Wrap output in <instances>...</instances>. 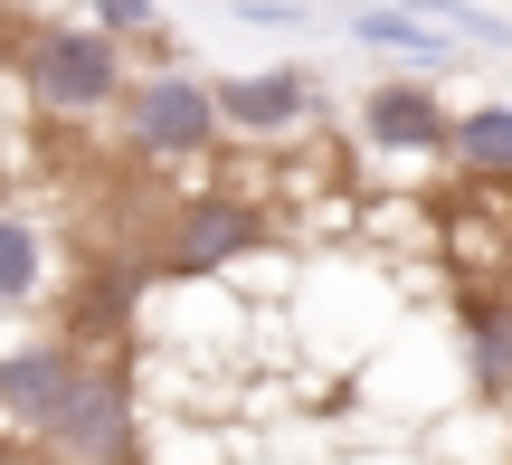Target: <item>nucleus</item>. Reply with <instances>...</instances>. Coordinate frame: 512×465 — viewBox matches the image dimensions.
Instances as JSON below:
<instances>
[{
	"label": "nucleus",
	"instance_id": "8",
	"mask_svg": "<svg viewBox=\"0 0 512 465\" xmlns=\"http://www.w3.org/2000/svg\"><path fill=\"white\" fill-rule=\"evenodd\" d=\"M456 323H465V371H475V390L512 399V295L503 285H465Z\"/></svg>",
	"mask_w": 512,
	"mask_h": 465
},
{
	"label": "nucleus",
	"instance_id": "7",
	"mask_svg": "<svg viewBox=\"0 0 512 465\" xmlns=\"http://www.w3.org/2000/svg\"><path fill=\"white\" fill-rule=\"evenodd\" d=\"M361 133L380 152H446V143H456V114L437 105L427 76H380V86L361 95Z\"/></svg>",
	"mask_w": 512,
	"mask_h": 465
},
{
	"label": "nucleus",
	"instance_id": "4",
	"mask_svg": "<svg viewBox=\"0 0 512 465\" xmlns=\"http://www.w3.org/2000/svg\"><path fill=\"white\" fill-rule=\"evenodd\" d=\"M256 238H266V219H256L247 200H228V190L181 200V209H162V228H152V276H219V266L247 257Z\"/></svg>",
	"mask_w": 512,
	"mask_h": 465
},
{
	"label": "nucleus",
	"instance_id": "1",
	"mask_svg": "<svg viewBox=\"0 0 512 465\" xmlns=\"http://www.w3.org/2000/svg\"><path fill=\"white\" fill-rule=\"evenodd\" d=\"M10 76L48 124H95V114H124V95H133V57L114 38H95L86 19H29Z\"/></svg>",
	"mask_w": 512,
	"mask_h": 465
},
{
	"label": "nucleus",
	"instance_id": "6",
	"mask_svg": "<svg viewBox=\"0 0 512 465\" xmlns=\"http://www.w3.org/2000/svg\"><path fill=\"white\" fill-rule=\"evenodd\" d=\"M209 105H219V133L238 124V133H256V143H275V133L313 124L323 95H313V67H266V76H219Z\"/></svg>",
	"mask_w": 512,
	"mask_h": 465
},
{
	"label": "nucleus",
	"instance_id": "3",
	"mask_svg": "<svg viewBox=\"0 0 512 465\" xmlns=\"http://www.w3.org/2000/svg\"><path fill=\"white\" fill-rule=\"evenodd\" d=\"M124 143H133V162H200V152H219L209 86L190 67H143L124 95Z\"/></svg>",
	"mask_w": 512,
	"mask_h": 465
},
{
	"label": "nucleus",
	"instance_id": "2",
	"mask_svg": "<svg viewBox=\"0 0 512 465\" xmlns=\"http://www.w3.org/2000/svg\"><path fill=\"white\" fill-rule=\"evenodd\" d=\"M48 465H143V428H133V380L124 361H86L57 409V428L38 437Z\"/></svg>",
	"mask_w": 512,
	"mask_h": 465
},
{
	"label": "nucleus",
	"instance_id": "9",
	"mask_svg": "<svg viewBox=\"0 0 512 465\" xmlns=\"http://www.w3.org/2000/svg\"><path fill=\"white\" fill-rule=\"evenodd\" d=\"M29 304H48V228L0 200V314H29Z\"/></svg>",
	"mask_w": 512,
	"mask_h": 465
},
{
	"label": "nucleus",
	"instance_id": "5",
	"mask_svg": "<svg viewBox=\"0 0 512 465\" xmlns=\"http://www.w3.org/2000/svg\"><path fill=\"white\" fill-rule=\"evenodd\" d=\"M76 371H86V352H67L57 333L0 342V437H19V447H38V437L57 428V409H67Z\"/></svg>",
	"mask_w": 512,
	"mask_h": 465
},
{
	"label": "nucleus",
	"instance_id": "12",
	"mask_svg": "<svg viewBox=\"0 0 512 465\" xmlns=\"http://www.w3.org/2000/svg\"><path fill=\"white\" fill-rule=\"evenodd\" d=\"M0 465H48V456H38V447H10V437H0Z\"/></svg>",
	"mask_w": 512,
	"mask_h": 465
},
{
	"label": "nucleus",
	"instance_id": "11",
	"mask_svg": "<svg viewBox=\"0 0 512 465\" xmlns=\"http://www.w3.org/2000/svg\"><path fill=\"white\" fill-rule=\"evenodd\" d=\"M351 38L361 48H399V57H437L446 48L437 19H408V10H351Z\"/></svg>",
	"mask_w": 512,
	"mask_h": 465
},
{
	"label": "nucleus",
	"instance_id": "10",
	"mask_svg": "<svg viewBox=\"0 0 512 465\" xmlns=\"http://www.w3.org/2000/svg\"><path fill=\"white\" fill-rule=\"evenodd\" d=\"M446 162H465V181H512V105H465Z\"/></svg>",
	"mask_w": 512,
	"mask_h": 465
}]
</instances>
